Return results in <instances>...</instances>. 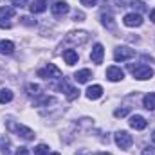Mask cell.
Wrapping results in <instances>:
<instances>
[{"label": "cell", "instance_id": "obj_22", "mask_svg": "<svg viewBox=\"0 0 155 155\" xmlns=\"http://www.w3.org/2000/svg\"><path fill=\"white\" fill-rule=\"evenodd\" d=\"M0 150H2V153H5V155L11 153V141L7 137H0Z\"/></svg>", "mask_w": 155, "mask_h": 155}, {"label": "cell", "instance_id": "obj_20", "mask_svg": "<svg viewBox=\"0 0 155 155\" xmlns=\"http://www.w3.org/2000/svg\"><path fill=\"white\" fill-rule=\"evenodd\" d=\"M15 15H16L15 7H0V18H4V20H9V18H13Z\"/></svg>", "mask_w": 155, "mask_h": 155}, {"label": "cell", "instance_id": "obj_3", "mask_svg": "<svg viewBox=\"0 0 155 155\" xmlns=\"http://www.w3.org/2000/svg\"><path fill=\"white\" fill-rule=\"evenodd\" d=\"M38 76L43 79H61V71L54 63H47V67L38 71Z\"/></svg>", "mask_w": 155, "mask_h": 155}, {"label": "cell", "instance_id": "obj_18", "mask_svg": "<svg viewBox=\"0 0 155 155\" xmlns=\"http://www.w3.org/2000/svg\"><path fill=\"white\" fill-rule=\"evenodd\" d=\"M143 105H144V108H148V110H155V92H150V94L144 96Z\"/></svg>", "mask_w": 155, "mask_h": 155}, {"label": "cell", "instance_id": "obj_2", "mask_svg": "<svg viewBox=\"0 0 155 155\" xmlns=\"http://www.w3.org/2000/svg\"><path fill=\"white\" fill-rule=\"evenodd\" d=\"M7 130H11V132H16L20 137H24L25 141H31V139H35V132L31 130V128H27V126H22V124H16L15 121H9L7 123Z\"/></svg>", "mask_w": 155, "mask_h": 155}, {"label": "cell", "instance_id": "obj_36", "mask_svg": "<svg viewBox=\"0 0 155 155\" xmlns=\"http://www.w3.org/2000/svg\"><path fill=\"white\" fill-rule=\"evenodd\" d=\"M49 155H60V153H58V152H54V153H49Z\"/></svg>", "mask_w": 155, "mask_h": 155}, {"label": "cell", "instance_id": "obj_11", "mask_svg": "<svg viewBox=\"0 0 155 155\" xmlns=\"http://www.w3.org/2000/svg\"><path fill=\"white\" fill-rule=\"evenodd\" d=\"M146 124H148V121L143 116H137V114H135V116L130 117V126H132L134 130H144Z\"/></svg>", "mask_w": 155, "mask_h": 155}, {"label": "cell", "instance_id": "obj_23", "mask_svg": "<svg viewBox=\"0 0 155 155\" xmlns=\"http://www.w3.org/2000/svg\"><path fill=\"white\" fill-rule=\"evenodd\" d=\"M11 99H13V92L9 88H2L0 90V103L4 105V103H9Z\"/></svg>", "mask_w": 155, "mask_h": 155}, {"label": "cell", "instance_id": "obj_16", "mask_svg": "<svg viewBox=\"0 0 155 155\" xmlns=\"http://www.w3.org/2000/svg\"><path fill=\"white\" fill-rule=\"evenodd\" d=\"M92 78V72L88 71V69H83V71H78L76 74H74V79H76L78 83H87L88 79Z\"/></svg>", "mask_w": 155, "mask_h": 155}, {"label": "cell", "instance_id": "obj_15", "mask_svg": "<svg viewBox=\"0 0 155 155\" xmlns=\"http://www.w3.org/2000/svg\"><path fill=\"white\" fill-rule=\"evenodd\" d=\"M63 60H65L67 65H74V63H78V52L74 51V49L63 51Z\"/></svg>", "mask_w": 155, "mask_h": 155}, {"label": "cell", "instance_id": "obj_7", "mask_svg": "<svg viewBox=\"0 0 155 155\" xmlns=\"http://www.w3.org/2000/svg\"><path fill=\"white\" fill-rule=\"evenodd\" d=\"M123 22L126 27H139V25H143V16L139 13H128V15H124Z\"/></svg>", "mask_w": 155, "mask_h": 155}, {"label": "cell", "instance_id": "obj_4", "mask_svg": "<svg viewBox=\"0 0 155 155\" xmlns=\"http://www.w3.org/2000/svg\"><path fill=\"white\" fill-rule=\"evenodd\" d=\"M116 144L121 148V150H128V148L134 144V137H132L128 132L119 130V132L116 134Z\"/></svg>", "mask_w": 155, "mask_h": 155}, {"label": "cell", "instance_id": "obj_35", "mask_svg": "<svg viewBox=\"0 0 155 155\" xmlns=\"http://www.w3.org/2000/svg\"><path fill=\"white\" fill-rule=\"evenodd\" d=\"M96 155H110V153H107V152H103V153H96Z\"/></svg>", "mask_w": 155, "mask_h": 155}, {"label": "cell", "instance_id": "obj_6", "mask_svg": "<svg viewBox=\"0 0 155 155\" xmlns=\"http://www.w3.org/2000/svg\"><path fill=\"white\" fill-rule=\"evenodd\" d=\"M88 40V35L85 31H74V33H69L65 41L67 43H72V45H83L85 41Z\"/></svg>", "mask_w": 155, "mask_h": 155}, {"label": "cell", "instance_id": "obj_28", "mask_svg": "<svg viewBox=\"0 0 155 155\" xmlns=\"http://www.w3.org/2000/svg\"><path fill=\"white\" fill-rule=\"evenodd\" d=\"M141 155H155V148L153 146H146L144 150H143V153Z\"/></svg>", "mask_w": 155, "mask_h": 155}, {"label": "cell", "instance_id": "obj_30", "mask_svg": "<svg viewBox=\"0 0 155 155\" xmlns=\"http://www.w3.org/2000/svg\"><path fill=\"white\" fill-rule=\"evenodd\" d=\"M11 4L16 5V7H24V5L27 4V0H11Z\"/></svg>", "mask_w": 155, "mask_h": 155}, {"label": "cell", "instance_id": "obj_1", "mask_svg": "<svg viewBox=\"0 0 155 155\" xmlns=\"http://www.w3.org/2000/svg\"><path fill=\"white\" fill-rule=\"evenodd\" d=\"M128 71L134 74L135 79H141V81L150 79V78L153 76V69L148 67V65H143V63H139V65H128Z\"/></svg>", "mask_w": 155, "mask_h": 155}, {"label": "cell", "instance_id": "obj_25", "mask_svg": "<svg viewBox=\"0 0 155 155\" xmlns=\"http://www.w3.org/2000/svg\"><path fill=\"white\" fill-rule=\"evenodd\" d=\"M35 155H49V146L47 144H38L35 148Z\"/></svg>", "mask_w": 155, "mask_h": 155}, {"label": "cell", "instance_id": "obj_5", "mask_svg": "<svg viewBox=\"0 0 155 155\" xmlns=\"http://www.w3.org/2000/svg\"><path fill=\"white\" fill-rule=\"evenodd\" d=\"M135 56V51L130 49V47H117L114 51V60L116 61H126V60H132Z\"/></svg>", "mask_w": 155, "mask_h": 155}, {"label": "cell", "instance_id": "obj_13", "mask_svg": "<svg viewBox=\"0 0 155 155\" xmlns=\"http://www.w3.org/2000/svg\"><path fill=\"white\" fill-rule=\"evenodd\" d=\"M101 96H103V87L101 85H92V87L87 88V97L88 99L94 101V99H99Z\"/></svg>", "mask_w": 155, "mask_h": 155}, {"label": "cell", "instance_id": "obj_12", "mask_svg": "<svg viewBox=\"0 0 155 155\" xmlns=\"http://www.w3.org/2000/svg\"><path fill=\"white\" fill-rule=\"evenodd\" d=\"M107 78H108L110 81H121V79L124 78V72H123L119 67H108V69H107Z\"/></svg>", "mask_w": 155, "mask_h": 155}, {"label": "cell", "instance_id": "obj_29", "mask_svg": "<svg viewBox=\"0 0 155 155\" xmlns=\"http://www.w3.org/2000/svg\"><path fill=\"white\" fill-rule=\"evenodd\" d=\"M72 16H74V20H76V22H83V18H85V15H83L81 11H74V15H72Z\"/></svg>", "mask_w": 155, "mask_h": 155}, {"label": "cell", "instance_id": "obj_26", "mask_svg": "<svg viewBox=\"0 0 155 155\" xmlns=\"http://www.w3.org/2000/svg\"><path fill=\"white\" fill-rule=\"evenodd\" d=\"M128 112H130V108H117L116 112H114V116L116 117H124Z\"/></svg>", "mask_w": 155, "mask_h": 155}, {"label": "cell", "instance_id": "obj_24", "mask_svg": "<svg viewBox=\"0 0 155 155\" xmlns=\"http://www.w3.org/2000/svg\"><path fill=\"white\" fill-rule=\"evenodd\" d=\"M41 88H40V85H36V83H29L27 85V94L29 96H40L41 92H40Z\"/></svg>", "mask_w": 155, "mask_h": 155}, {"label": "cell", "instance_id": "obj_9", "mask_svg": "<svg viewBox=\"0 0 155 155\" xmlns=\"http://www.w3.org/2000/svg\"><path fill=\"white\" fill-rule=\"evenodd\" d=\"M51 11H52V15L58 16V18H60V16H65V15L69 13V4H67V2H61V0H60V2H54V5L51 7Z\"/></svg>", "mask_w": 155, "mask_h": 155}, {"label": "cell", "instance_id": "obj_32", "mask_svg": "<svg viewBox=\"0 0 155 155\" xmlns=\"http://www.w3.org/2000/svg\"><path fill=\"white\" fill-rule=\"evenodd\" d=\"M22 22H24L25 25H35V22H31V18H27V16H25V18H22Z\"/></svg>", "mask_w": 155, "mask_h": 155}, {"label": "cell", "instance_id": "obj_17", "mask_svg": "<svg viewBox=\"0 0 155 155\" xmlns=\"http://www.w3.org/2000/svg\"><path fill=\"white\" fill-rule=\"evenodd\" d=\"M101 20H103V25H105L108 31H116V22H114V16H112V15L103 13V15H101Z\"/></svg>", "mask_w": 155, "mask_h": 155}, {"label": "cell", "instance_id": "obj_19", "mask_svg": "<svg viewBox=\"0 0 155 155\" xmlns=\"http://www.w3.org/2000/svg\"><path fill=\"white\" fill-rule=\"evenodd\" d=\"M0 52H2V54H13V52H15V43L9 41V40H7V41H5V40L0 41Z\"/></svg>", "mask_w": 155, "mask_h": 155}, {"label": "cell", "instance_id": "obj_33", "mask_svg": "<svg viewBox=\"0 0 155 155\" xmlns=\"http://www.w3.org/2000/svg\"><path fill=\"white\" fill-rule=\"evenodd\" d=\"M150 20L155 24V9H152V11H150Z\"/></svg>", "mask_w": 155, "mask_h": 155}, {"label": "cell", "instance_id": "obj_31", "mask_svg": "<svg viewBox=\"0 0 155 155\" xmlns=\"http://www.w3.org/2000/svg\"><path fill=\"white\" fill-rule=\"evenodd\" d=\"M79 2H81V4H83V5H87V7H94V5H96V2H97V0H79Z\"/></svg>", "mask_w": 155, "mask_h": 155}, {"label": "cell", "instance_id": "obj_27", "mask_svg": "<svg viewBox=\"0 0 155 155\" xmlns=\"http://www.w3.org/2000/svg\"><path fill=\"white\" fill-rule=\"evenodd\" d=\"M15 155H29V150H27L25 146H20V148H16Z\"/></svg>", "mask_w": 155, "mask_h": 155}, {"label": "cell", "instance_id": "obj_21", "mask_svg": "<svg viewBox=\"0 0 155 155\" xmlns=\"http://www.w3.org/2000/svg\"><path fill=\"white\" fill-rule=\"evenodd\" d=\"M51 103H54V97H51V96H41V94H40L38 99H35V107H41V105H51Z\"/></svg>", "mask_w": 155, "mask_h": 155}, {"label": "cell", "instance_id": "obj_10", "mask_svg": "<svg viewBox=\"0 0 155 155\" xmlns=\"http://www.w3.org/2000/svg\"><path fill=\"white\" fill-rule=\"evenodd\" d=\"M103 56H105V49H103V45H101V43H96L94 49H92V52H90L92 61H94L96 65H99V63H103Z\"/></svg>", "mask_w": 155, "mask_h": 155}, {"label": "cell", "instance_id": "obj_8", "mask_svg": "<svg viewBox=\"0 0 155 155\" xmlns=\"http://www.w3.org/2000/svg\"><path fill=\"white\" fill-rule=\"evenodd\" d=\"M60 88L65 92V96H67L69 101H74V99H78V96H79V90H78L76 87H72V85H69V83H65V81L60 83Z\"/></svg>", "mask_w": 155, "mask_h": 155}, {"label": "cell", "instance_id": "obj_34", "mask_svg": "<svg viewBox=\"0 0 155 155\" xmlns=\"http://www.w3.org/2000/svg\"><path fill=\"white\" fill-rule=\"evenodd\" d=\"M152 141H153V143H155V132H153V134H152Z\"/></svg>", "mask_w": 155, "mask_h": 155}, {"label": "cell", "instance_id": "obj_14", "mask_svg": "<svg viewBox=\"0 0 155 155\" xmlns=\"http://www.w3.org/2000/svg\"><path fill=\"white\" fill-rule=\"evenodd\" d=\"M31 13L33 15H38V13H43L47 9V0H33L31 5H29Z\"/></svg>", "mask_w": 155, "mask_h": 155}]
</instances>
